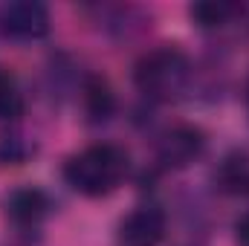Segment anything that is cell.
Instances as JSON below:
<instances>
[{
	"label": "cell",
	"mask_w": 249,
	"mask_h": 246,
	"mask_svg": "<svg viewBox=\"0 0 249 246\" xmlns=\"http://www.w3.org/2000/svg\"><path fill=\"white\" fill-rule=\"evenodd\" d=\"M130 171L127 154L124 148L113 142H96L87 145L81 151H75L72 157H67L64 162V183L70 185L75 194L81 197H107L113 194L122 180Z\"/></svg>",
	"instance_id": "obj_1"
},
{
	"label": "cell",
	"mask_w": 249,
	"mask_h": 246,
	"mask_svg": "<svg viewBox=\"0 0 249 246\" xmlns=\"http://www.w3.org/2000/svg\"><path fill=\"white\" fill-rule=\"evenodd\" d=\"M194 78L191 58L180 47L162 44L139 55L133 64V84L151 102H174L188 90Z\"/></svg>",
	"instance_id": "obj_2"
},
{
	"label": "cell",
	"mask_w": 249,
	"mask_h": 246,
	"mask_svg": "<svg viewBox=\"0 0 249 246\" xmlns=\"http://www.w3.org/2000/svg\"><path fill=\"white\" fill-rule=\"evenodd\" d=\"M50 9L38 0H15L0 6V35L18 44H32L50 35Z\"/></svg>",
	"instance_id": "obj_3"
},
{
	"label": "cell",
	"mask_w": 249,
	"mask_h": 246,
	"mask_svg": "<svg viewBox=\"0 0 249 246\" xmlns=\"http://www.w3.org/2000/svg\"><path fill=\"white\" fill-rule=\"evenodd\" d=\"M168 235V214L160 203L133 206L116 226V246H162Z\"/></svg>",
	"instance_id": "obj_4"
},
{
	"label": "cell",
	"mask_w": 249,
	"mask_h": 246,
	"mask_svg": "<svg viewBox=\"0 0 249 246\" xmlns=\"http://www.w3.org/2000/svg\"><path fill=\"white\" fill-rule=\"evenodd\" d=\"M206 151V133L197 124H174L157 139V165L165 171H183Z\"/></svg>",
	"instance_id": "obj_5"
},
{
	"label": "cell",
	"mask_w": 249,
	"mask_h": 246,
	"mask_svg": "<svg viewBox=\"0 0 249 246\" xmlns=\"http://www.w3.org/2000/svg\"><path fill=\"white\" fill-rule=\"evenodd\" d=\"M50 209H53V200L38 185H18L3 197L6 220H12L18 232H35L50 214Z\"/></svg>",
	"instance_id": "obj_6"
},
{
	"label": "cell",
	"mask_w": 249,
	"mask_h": 246,
	"mask_svg": "<svg viewBox=\"0 0 249 246\" xmlns=\"http://www.w3.org/2000/svg\"><path fill=\"white\" fill-rule=\"evenodd\" d=\"M78 90H81V110H84L87 122L102 124L116 113V93L105 75H99V72L84 75Z\"/></svg>",
	"instance_id": "obj_7"
},
{
	"label": "cell",
	"mask_w": 249,
	"mask_h": 246,
	"mask_svg": "<svg viewBox=\"0 0 249 246\" xmlns=\"http://www.w3.org/2000/svg\"><path fill=\"white\" fill-rule=\"evenodd\" d=\"M214 185H217V191H223L229 197H247L249 194V154L247 151H232V154H226L217 162Z\"/></svg>",
	"instance_id": "obj_8"
},
{
	"label": "cell",
	"mask_w": 249,
	"mask_h": 246,
	"mask_svg": "<svg viewBox=\"0 0 249 246\" xmlns=\"http://www.w3.org/2000/svg\"><path fill=\"white\" fill-rule=\"evenodd\" d=\"M188 18L200 29H223L235 23V18H244V6L226 0H200L188 6Z\"/></svg>",
	"instance_id": "obj_9"
},
{
	"label": "cell",
	"mask_w": 249,
	"mask_h": 246,
	"mask_svg": "<svg viewBox=\"0 0 249 246\" xmlns=\"http://www.w3.org/2000/svg\"><path fill=\"white\" fill-rule=\"evenodd\" d=\"M35 157V139H29L18 127L0 130V168H15L23 165Z\"/></svg>",
	"instance_id": "obj_10"
},
{
	"label": "cell",
	"mask_w": 249,
	"mask_h": 246,
	"mask_svg": "<svg viewBox=\"0 0 249 246\" xmlns=\"http://www.w3.org/2000/svg\"><path fill=\"white\" fill-rule=\"evenodd\" d=\"M23 110H26V102L18 78L6 67H0V122H18Z\"/></svg>",
	"instance_id": "obj_11"
},
{
	"label": "cell",
	"mask_w": 249,
	"mask_h": 246,
	"mask_svg": "<svg viewBox=\"0 0 249 246\" xmlns=\"http://www.w3.org/2000/svg\"><path fill=\"white\" fill-rule=\"evenodd\" d=\"M232 232H235V246H249V211H244L235 220Z\"/></svg>",
	"instance_id": "obj_12"
},
{
	"label": "cell",
	"mask_w": 249,
	"mask_h": 246,
	"mask_svg": "<svg viewBox=\"0 0 249 246\" xmlns=\"http://www.w3.org/2000/svg\"><path fill=\"white\" fill-rule=\"evenodd\" d=\"M247 105H249V84H247Z\"/></svg>",
	"instance_id": "obj_13"
}]
</instances>
